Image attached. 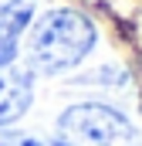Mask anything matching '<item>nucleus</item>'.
I'll list each match as a JSON object with an SVG mask.
<instances>
[{"instance_id":"f257e3e1","label":"nucleus","mask_w":142,"mask_h":146,"mask_svg":"<svg viewBox=\"0 0 142 146\" xmlns=\"http://www.w3.org/2000/svg\"><path fill=\"white\" fill-rule=\"evenodd\" d=\"M98 31L95 24L71 7H54L37 17L27 37V72L31 75H61L88 58Z\"/></svg>"},{"instance_id":"f03ea898","label":"nucleus","mask_w":142,"mask_h":146,"mask_svg":"<svg viewBox=\"0 0 142 146\" xmlns=\"http://www.w3.org/2000/svg\"><path fill=\"white\" fill-rule=\"evenodd\" d=\"M58 139L64 146H142V133L115 106L78 102L58 115Z\"/></svg>"},{"instance_id":"7ed1b4c3","label":"nucleus","mask_w":142,"mask_h":146,"mask_svg":"<svg viewBox=\"0 0 142 146\" xmlns=\"http://www.w3.org/2000/svg\"><path fill=\"white\" fill-rule=\"evenodd\" d=\"M34 102V75L17 65L0 68V129L17 122Z\"/></svg>"},{"instance_id":"20e7f679","label":"nucleus","mask_w":142,"mask_h":146,"mask_svg":"<svg viewBox=\"0 0 142 146\" xmlns=\"http://www.w3.org/2000/svg\"><path fill=\"white\" fill-rule=\"evenodd\" d=\"M37 0H3L0 3V68L17 61L20 34L31 27Z\"/></svg>"},{"instance_id":"39448f33","label":"nucleus","mask_w":142,"mask_h":146,"mask_svg":"<svg viewBox=\"0 0 142 146\" xmlns=\"http://www.w3.org/2000/svg\"><path fill=\"white\" fill-rule=\"evenodd\" d=\"M0 146H64L58 136H37L24 129H0Z\"/></svg>"}]
</instances>
